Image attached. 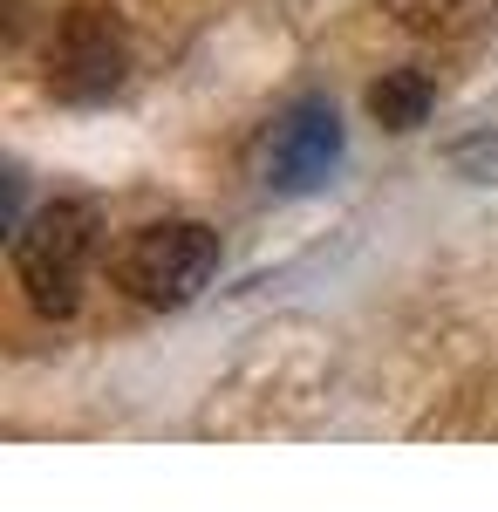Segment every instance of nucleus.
<instances>
[{"label":"nucleus","mask_w":498,"mask_h":512,"mask_svg":"<svg viewBox=\"0 0 498 512\" xmlns=\"http://www.w3.org/2000/svg\"><path fill=\"white\" fill-rule=\"evenodd\" d=\"M89 253H96V212L82 198H55L14 226V280L35 315H76Z\"/></svg>","instance_id":"f257e3e1"},{"label":"nucleus","mask_w":498,"mask_h":512,"mask_svg":"<svg viewBox=\"0 0 498 512\" xmlns=\"http://www.w3.org/2000/svg\"><path fill=\"white\" fill-rule=\"evenodd\" d=\"M212 274H219V233L198 219H151L116 253V287L144 308H185Z\"/></svg>","instance_id":"f03ea898"},{"label":"nucleus","mask_w":498,"mask_h":512,"mask_svg":"<svg viewBox=\"0 0 498 512\" xmlns=\"http://www.w3.org/2000/svg\"><path fill=\"white\" fill-rule=\"evenodd\" d=\"M130 69V35L110 7H69L48 35V89L69 103H96L110 96Z\"/></svg>","instance_id":"7ed1b4c3"},{"label":"nucleus","mask_w":498,"mask_h":512,"mask_svg":"<svg viewBox=\"0 0 498 512\" xmlns=\"http://www.w3.org/2000/svg\"><path fill=\"white\" fill-rule=\"evenodd\" d=\"M335 158H342V117L307 96V103H294L287 117L273 123L267 185H280V192H314V185L335 171Z\"/></svg>","instance_id":"20e7f679"},{"label":"nucleus","mask_w":498,"mask_h":512,"mask_svg":"<svg viewBox=\"0 0 498 512\" xmlns=\"http://www.w3.org/2000/svg\"><path fill=\"white\" fill-rule=\"evenodd\" d=\"M430 103H437V82L423 76V69H389L376 89H369V110L383 130H417L430 117Z\"/></svg>","instance_id":"39448f33"},{"label":"nucleus","mask_w":498,"mask_h":512,"mask_svg":"<svg viewBox=\"0 0 498 512\" xmlns=\"http://www.w3.org/2000/svg\"><path fill=\"white\" fill-rule=\"evenodd\" d=\"M389 7H396V21L417 28V35H451V28H464V21L478 14V0H389Z\"/></svg>","instance_id":"423d86ee"}]
</instances>
